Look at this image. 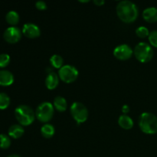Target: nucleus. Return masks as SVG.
Instances as JSON below:
<instances>
[{"instance_id": "22", "label": "nucleus", "mask_w": 157, "mask_h": 157, "mask_svg": "<svg viewBox=\"0 0 157 157\" xmlns=\"http://www.w3.org/2000/svg\"><path fill=\"white\" fill-rule=\"evenodd\" d=\"M136 34L139 38H144L149 36L150 32H149V29L145 26H140L136 29Z\"/></svg>"}, {"instance_id": "11", "label": "nucleus", "mask_w": 157, "mask_h": 157, "mask_svg": "<svg viewBox=\"0 0 157 157\" xmlns=\"http://www.w3.org/2000/svg\"><path fill=\"white\" fill-rule=\"evenodd\" d=\"M59 76L55 72L48 74L45 78V86L49 90H53L58 87L59 84Z\"/></svg>"}, {"instance_id": "16", "label": "nucleus", "mask_w": 157, "mask_h": 157, "mask_svg": "<svg viewBox=\"0 0 157 157\" xmlns=\"http://www.w3.org/2000/svg\"><path fill=\"white\" fill-rule=\"evenodd\" d=\"M53 106L59 112H64L65 111L67 107V101L64 98L61 96H57L55 97L54 99Z\"/></svg>"}, {"instance_id": "23", "label": "nucleus", "mask_w": 157, "mask_h": 157, "mask_svg": "<svg viewBox=\"0 0 157 157\" xmlns=\"http://www.w3.org/2000/svg\"><path fill=\"white\" fill-rule=\"evenodd\" d=\"M10 62V56L8 54H0V67H6Z\"/></svg>"}, {"instance_id": "8", "label": "nucleus", "mask_w": 157, "mask_h": 157, "mask_svg": "<svg viewBox=\"0 0 157 157\" xmlns=\"http://www.w3.org/2000/svg\"><path fill=\"white\" fill-rule=\"evenodd\" d=\"M113 55L117 59L121 61H125L132 57L133 50L130 45L127 44H119L113 49Z\"/></svg>"}, {"instance_id": "4", "label": "nucleus", "mask_w": 157, "mask_h": 157, "mask_svg": "<svg viewBox=\"0 0 157 157\" xmlns=\"http://www.w3.org/2000/svg\"><path fill=\"white\" fill-rule=\"evenodd\" d=\"M136 59L141 63L149 62L153 57V49L150 44L147 42H139L133 51Z\"/></svg>"}, {"instance_id": "27", "label": "nucleus", "mask_w": 157, "mask_h": 157, "mask_svg": "<svg viewBox=\"0 0 157 157\" xmlns=\"http://www.w3.org/2000/svg\"><path fill=\"white\" fill-rule=\"evenodd\" d=\"M94 3L98 6H101L105 3L104 0H94Z\"/></svg>"}, {"instance_id": "26", "label": "nucleus", "mask_w": 157, "mask_h": 157, "mask_svg": "<svg viewBox=\"0 0 157 157\" xmlns=\"http://www.w3.org/2000/svg\"><path fill=\"white\" fill-rule=\"evenodd\" d=\"M129 111H130V107H129L128 105H127V104H124L122 107V112L124 114H126V113H128Z\"/></svg>"}, {"instance_id": "1", "label": "nucleus", "mask_w": 157, "mask_h": 157, "mask_svg": "<svg viewBox=\"0 0 157 157\" xmlns=\"http://www.w3.org/2000/svg\"><path fill=\"white\" fill-rule=\"evenodd\" d=\"M116 11L120 19L125 23H131L136 21L139 15L136 5L129 0L119 2L117 5Z\"/></svg>"}, {"instance_id": "18", "label": "nucleus", "mask_w": 157, "mask_h": 157, "mask_svg": "<svg viewBox=\"0 0 157 157\" xmlns=\"http://www.w3.org/2000/svg\"><path fill=\"white\" fill-rule=\"evenodd\" d=\"M6 20L9 24L15 26V25L18 24L19 21V15L16 11L11 10L6 15Z\"/></svg>"}, {"instance_id": "12", "label": "nucleus", "mask_w": 157, "mask_h": 157, "mask_svg": "<svg viewBox=\"0 0 157 157\" xmlns=\"http://www.w3.org/2000/svg\"><path fill=\"white\" fill-rule=\"evenodd\" d=\"M143 18L147 22L153 23L157 21V8L148 7L143 12Z\"/></svg>"}, {"instance_id": "13", "label": "nucleus", "mask_w": 157, "mask_h": 157, "mask_svg": "<svg viewBox=\"0 0 157 157\" xmlns=\"http://www.w3.org/2000/svg\"><path fill=\"white\" fill-rule=\"evenodd\" d=\"M14 82V76L8 70H0V85L9 86Z\"/></svg>"}, {"instance_id": "10", "label": "nucleus", "mask_w": 157, "mask_h": 157, "mask_svg": "<svg viewBox=\"0 0 157 157\" xmlns=\"http://www.w3.org/2000/svg\"><path fill=\"white\" fill-rule=\"evenodd\" d=\"M22 34L29 38H38L41 35L40 28L34 23H25L22 27Z\"/></svg>"}, {"instance_id": "25", "label": "nucleus", "mask_w": 157, "mask_h": 157, "mask_svg": "<svg viewBox=\"0 0 157 157\" xmlns=\"http://www.w3.org/2000/svg\"><path fill=\"white\" fill-rule=\"evenodd\" d=\"M35 7L37 8L39 10H44V9H47V4L44 1L42 0H38L35 2Z\"/></svg>"}, {"instance_id": "17", "label": "nucleus", "mask_w": 157, "mask_h": 157, "mask_svg": "<svg viewBox=\"0 0 157 157\" xmlns=\"http://www.w3.org/2000/svg\"><path fill=\"white\" fill-rule=\"evenodd\" d=\"M55 133V129L52 124H44L41 127V133L44 138H52Z\"/></svg>"}, {"instance_id": "7", "label": "nucleus", "mask_w": 157, "mask_h": 157, "mask_svg": "<svg viewBox=\"0 0 157 157\" xmlns=\"http://www.w3.org/2000/svg\"><path fill=\"white\" fill-rule=\"evenodd\" d=\"M78 75L79 72L78 69L71 64L63 65L58 71V76L60 79L67 84L74 82L78 78Z\"/></svg>"}, {"instance_id": "29", "label": "nucleus", "mask_w": 157, "mask_h": 157, "mask_svg": "<svg viewBox=\"0 0 157 157\" xmlns=\"http://www.w3.org/2000/svg\"><path fill=\"white\" fill-rule=\"evenodd\" d=\"M80 2H88V0H87V1H81V0H80Z\"/></svg>"}, {"instance_id": "5", "label": "nucleus", "mask_w": 157, "mask_h": 157, "mask_svg": "<svg viewBox=\"0 0 157 157\" xmlns=\"http://www.w3.org/2000/svg\"><path fill=\"white\" fill-rule=\"evenodd\" d=\"M55 107L53 104L48 101H44L38 104L35 110V116L40 122L48 124V122H49L53 117Z\"/></svg>"}, {"instance_id": "9", "label": "nucleus", "mask_w": 157, "mask_h": 157, "mask_svg": "<svg viewBox=\"0 0 157 157\" xmlns=\"http://www.w3.org/2000/svg\"><path fill=\"white\" fill-rule=\"evenodd\" d=\"M21 35H22V32L19 28L16 26H10L7 28L3 33L4 39L11 44L18 42L21 39Z\"/></svg>"}, {"instance_id": "24", "label": "nucleus", "mask_w": 157, "mask_h": 157, "mask_svg": "<svg viewBox=\"0 0 157 157\" xmlns=\"http://www.w3.org/2000/svg\"><path fill=\"white\" fill-rule=\"evenodd\" d=\"M148 39L152 46L157 48V30H153L150 32Z\"/></svg>"}, {"instance_id": "3", "label": "nucleus", "mask_w": 157, "mask_h": 157, "mask_svg": "<svg viewBox=\"0 0 157 157\" xmlns=\"http://www.w3.org/2000/svg\"><path fill=\"white\" fill-rule=\"evenodd\" d=\"M15 116L21 126H29L32 124L36 117L33 109L25 104H21L15 108Z\"/></svg>"}, {"instance_id": "14", "label": "nucleus", "mask_w": 157, "mask_h": 157, "mask_svg": "<svg viewBox=\"0 0 157 157\" xmlns=\"http://www.w3.org/2000/svg\"><path fill=\"white\" fill-rule=\"evenodd\" d=\"M8 133H9V136L14 139H18L24 134L25 130L22 126L20 124H13L9 128Z\"/></svg>"}, {"instance_id": "15", "label": "nucleus", "mask_w": 157, "mask_h": 157, "mask_svg": "<svg viewBox=\"0 0 157 157\" xmlns=\"http://www.w3.org/2000/svg\"><path fill=\"white\" fill-rule=\"evenodd\" d=\"M118 124L124 130H130L133 127V121L127 114H123L119 117Z\"/></svg>"}, {"instance_id": "28", "label": "nucleus", "mask_w": 157, "mask_h": 157, "mask_svg": "<svg viewBox=\"0 0 157 157\" xmlns=\"http://www.w3.org/2000/svg\"><path fill=\"white\" fill-rule=\"evenodd\" d=\"M7 157H21V156H18V155L17 154H12V155H9V156H8Z\"/></svg>"}, {"instance_id": "2", "label": "nucleus", "mask_w": 157, "mask_h": 157, "mask_svg": "<svg viewBox=\"0 0 157 157\" xmlns=\"http://www.w3.org/2000/svg\"><path fill=\"white\" fill-rule=\"evenodd\" d=\"M139 127L147 134L157 133V117L150 112L141 113L139 117Z\"/></svg>"}, {"instance_id": "6", "label": "nucleus", "mask_w": 157, "mask_h": 157, "mask_svg": "<svg viewBox=\"0 0 157 157\" xmlns=\"http://www.w3.org/2000/svg\"><path fill=\"white\" fill-rule=\"evenodd\" d=\"M70 111L72 117L79 124L85 122L88 118L89 113L87 108L84 104L78 101H75L71 104Z\"/></svg>"}, {"instance_id": "19", "label": "nucleus", "mask_w": 157, "mask_h": 157, "mask_svg": "<svg viewBox=\"0 0 157 157\" xmlns=\"http://www.w3.org/2000/svg\"><path fill=\"white\" fill-rule=\"evenodd\" d=\"M50 63L51 65L55 68H61L63 66V63H64V60L63 58L59 55H53L50 58Z\"/></svg>"}, {"instance_id": "20", "label": "nucleus", "mask_w": 157, "mask_h": 157, "mask_svg": "<svg viewBox=\"0 0 157 157\" xmlns=\"http://www.w3.org/2000/svg\"><path fill=\"white\" fill-rule=\"evenodd\" d=\"M10 104V98L6 93H0V109L4 110L6 109Z\"/></svg>"}, {"instance_id": "21", "label": "nucleus", "mask_w": 157, "mask_h": 157, "mask_svg": "<svg viewBox=\"0 0 157 157\" xmlns=\"http://www.w3.org/2000/svg\"><path fill=\"white\" fill-rule=\"evenodd\" d=\"M11 145V140L8 135L2 133L0 134V148L8 149Z\"/></svg>"}]
</instances>
